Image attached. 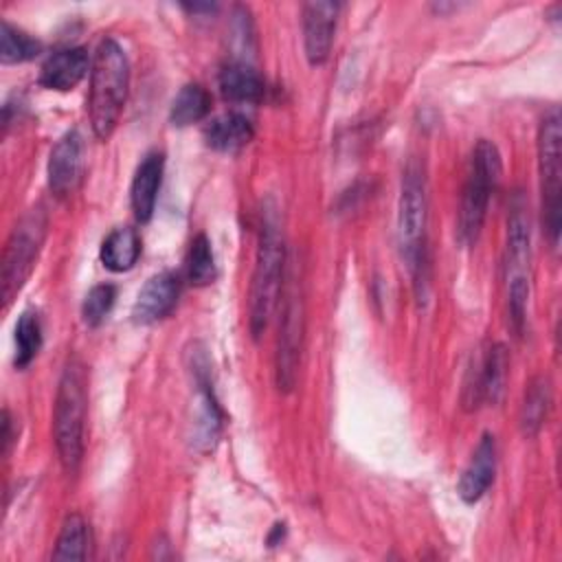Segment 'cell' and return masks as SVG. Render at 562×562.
<instances>
[{
    "instance_id": "obj_3",
    "label": "cell",
    "mask_w": 562,
    "mask_h": 562,
    "mask_svg": "<svg viewBox=\"0 0 562 562\" xmlns=\"http://www.w3.org/2000/svg\"><path fill=\"white\" fill-rule=\"evenodd\" d=\"M88 415V375L79 360H70L59 378L55 395L53 435L59 463L66 472H77L86 446Z\"/></svg>"
},
{
    "instance_id": "obj_18",
    "label": "cell",
    "mask_w": 562,
    "mask_h": 562,
    "mask_svg": "<svg viewBox=\"0 0 562 562\" xmlns=\"http://www.w3.org/2000/svg\"><path fill=\"white\" fill-rule=\"evenodd\" d=\"M252 134L255 130L248 116H244L241 112H226L206 123L204 143L215 151L233 154L246 147L252 140Z\"/></svg>"
},
{
    "instance_id": "obj_26",
    "label": "cell",
    "mask_w": 562,
    "mask_h": 562,
    "mask_svg": "<svg viewBox=\"0 0 562 562\" xmlns=\"http://www.w3.org/2000/svg\"><path fill=\"white\" fill-rule=\"evenodd\" d=\"M187 279L193 285H206L215 279V257L204 233L195 235L187 252Z\"/></svg>"
},
{
    "instance_id": "obj_27",
    "label": "cell",
    "mask_w": 562,
    "mask_h": 562,
    "mask_svg": "<svg viewBox=\"0 0 562 562\" xmlns=\"http://www.w3.org/2000/svg\"><path fill=\"white\" fill-rule=\"evenodd\" d=\"M116 301V288L112 283H99L94 285L86 299H83V305H81V316H83V323L88 327H99L105 316L110 314L112 305Z\"/></svg>"
},
{
    "instance_id": "obj_25",
    "label": "cell",
    "mask_w": 562,
    "mask_h": 562,
    "mask_svg": "<svg viewBox=\"0 0 562 562\" xmlns=\"http://www.w3.org/2000/svg\"><path fill=\"white\" fill-rule=\"evenodd\" d=\"M42 50V44L29 33L20 31L11 22H2L0 31V59L2 64H22L33 59Z\"/></svg>"
},
{
    "instance_id": "obj_23",
    "label": "cell",
    "mask_w": 562,
    "mask_h": 562,
    "mask_svg": "<svg viewBox=\"0 0 562 562\" xmlns=\"http://www.w3.org/2000/svg\"><path fill=\"white\" fill-rule=\"evenodd\" d=\"M88 544H90V531L88 522L79 514H70L55 542L53 560H86L88 558Z\"/></svg>"
},
{
    "instance_id": "obj_10",
    "label": "cell",
    "mask_w": 562,
    "mask_h": 562,
    "mask_svg": "<svg viewBox=\"0 0 562 562\" xmlns=\"http://www.w3.org/2000/svg\"><path fill=\"white\" fill-rule=\"evenodd\" d=\"M509 356L505 345L494 342L490 345L474 367L468 371V380L463 384V408L476 411L481 404H496L503 397L505 382H507Z\"/></svg>"
},
{
    "instance_id": "obj_15",
    "label": "cell",
    "mask_w": 562,
    "mask_h": 562,
    "mask_svg": "<svg viewBox=\"0 0 562 562\" xmlns=\"http://www.w3.org/2000/svg\"><path fill=\"white\" fill-rule=\"evenodd\" d=\"M162 171H165V156L162 151H149L145 158L138 162L136 173L132 178V189H130V200H132V211L134 217L145 224L151 220L160 182H162Z\"/></svg>"
},
{
    "instance_id": "obj_4",
    "label": "cell",
    "mask_w": 562,
    "mask_h": 562,
    "mask_svg": "<svg viewBox=\"0 0 562 562\" xmlns=\"http://www.w3.org/2000/svg\"><path fill=\"white\" fill-rule=\"evenodd\" d=\"M426 178L422 167L411 160L402 176L400 206H397V241L400 252L415 277V283H424L426 268Z\"/></svg>"
},
{
    "instance_id": "obj_9",
    "label": "cell",
    "mask_w": 562,
    "mask_h": 562,
    "mask_svg": "<svg viewBox=\"0 0 562 562\" xmlns=\"http://www.w3.org/2000/svg\"><path fill=\"white\" fill-rule=\"evenodd\" d=\"M285 285L281 290V325H279V342L274 358V373L279 391H292L296 384L301 345H303V299L294 279V272H285Z\"/></svg>"
},
{
    "instance_id": "obj_14",
    "label": "cell",
    "mask_w": 562,
    "mask_h": 562,
    "mask_svg": "<svg viewBox=\"0 0 562 562\" xmlns=\"http://www.w3.org/2000/svg\"><path fill=\"white\" fill-rule=\"evenodd\" d=\"M178 296L180 281L173 272L165 270L149 277L132 305V321L138 325H151L165 318L176 307Z\"/></svg>"
},
{
    "instance_id": "obj_8",
    "label": "cell",
    "mask_w": 562,
    "mask_h": 562,
    "mask_svg": "<svg viewBox=\"0 0 562 562\" xmlns=\"http://www.w3.org/2000/svg\"><path fill=\"white\" fill-rule=\"evenodd\" d=\"M531 279V233L529 220L520 206L512 209L507 220V248H505V288L507 307L514 331L520 336L525 329L527 303Z\"/></svg>"
},
{
    "instance_id": "obj_22",
    "label": "cell",
    "mask_w": 562,
    "mask_h": 562,
    "mask_svg": "<svg viewBox=\"0 0 562 562\" xmlns=\"http://www.w3.org/2000/svg\"><path fill=\"white\" fill-rule=\"evenodd\" d=\"M551 408V384L544 375H538L529 382L527 391H525V400L520 406V428L527 437H533Z\"/></svg>"
},
{
    "instance_id": "obj_12",
    "label": "cell",
    "mask_w": 562,
    "mask_h": 562,
    "mask_svg": "<svg viewBox=\"0 0 562 562\" xmlns=\"http://www.w3.org/2000/svg\"><path fill=\"white\" fill-rule=\"evenodd\" d=\"M195 384H198V408L193 419V443L200 450H211L220 437V430L224 426L222 408L217 406V400L211 389V375H209V360L204 353H195L191 362Z\"/></svg>"
},
{
    "instance_id": "obj_16",
    "label": "cell",
    "mask_w": 562,
    "mask_h": 562,
    "mask_svg": "<svg viewBox=\"0 0 562 562\" xmlns=\"http://www.w3.org/2000/svg\"><path fill=\"white\" fill-rule=\"evenodd\" d=\"M90 59L86 48L81 46H70L55 50L53 55L46 57L40 70V83L48 90H72L88 72Z\"/></svg>"
},
{
    "instance_id": "obj_11",
    "label": "cell",
    "mask_w": 562,
    "mask_h": 562,
    "mask_svg": "<svg viewBox=\"0 0 562 562\" xmlns=\"http://www.w3.org/2000/svg\"><path fill=\"white\" fill-rule=\"evenodd\" d=\"M83 171V138L77 130L66 132L48 156V189L55 198H68L81 182Z\"/></svg>"
},
{
    "instance_id": "obj_17",
    "label": "cell",
    "mask_w": 562,
    "mask_h": 562,
    "mask_svg": "<svg viewBox=\"0 0 562 562\" xmlns=\"http://www.w3.org/2000/svg\"><path fill=\"white\" fill-rule=\"evenodd\" d=\"M494 472H496V441L490 432H485L476 450L472 452L468 468L459 479V485H457L459 496L465 503H476L492 485Z\"/></svg>"
},
{
    "instance_id": "obj_6",
    "label": "cell",
    "mask_w": 562,
    "mask_h": 562,
    "mask_svg": "<svg viewBox=\"0 0 562 562\" xmlns=\"http://www.w3.org/2000/svg\"><path fill=\"white\" fill-rule=\"evenodd\" d=\"M48 217L42 206L29 209L20 222L13 226L4 252H2V274H0V296L2 307H9L13 296L22 290L33 272L37 255L46 237Z\"/></svg>"
},
{
    "instance_id": "obj_13",
    "label": "cell",
    "mask_w": 562,
    "mask_h": 562,
    "mask_svg": "<svg viewBox=\"0 0 562 562\" xmlns=\"http://www.w3.org/2000/svg\"><path fill=\"white\" fill-rule=\"evenodd\" d=\"M338 2H305L303 4V46L312 66H321L331 50Z\"/></svg>"
},
{
    "instance_id": "obj_24",
    "label": "cell",
    "mask_w": 562,
    "mask_h": 562,
    "mask_svg": "<svg viewBox=\"0 0 562 562\" xmlns=\"http://www.w3.org/2000/svg\"><path fill=\"white\" fill-rule=\"evenodd\" d=\"M42 347V325L35 312H22L15 323V367L24 369L33 362Z\"/></svg>"
},
{
    "instance_id": "obj_7",
    "label": "cell",
    "mask_w": 562,
    "mask_h": 562,
    "mask_svg": "<svg viewBox=\"0 0 562 562\" xmlns=\"http://www.w3.org/2000/svg\"><path fill=\"white\" fill-rule=\"evenodd\" d=\"M560 110L553 105L540 121L538 130V167L542 193V222L551 246L560 239V200H562V127Z\"/></svg>"
},
{
    "instance_id": "obj_19",
    "label": "cell",
    "mask_w": 562,
    "mask_h": 562,
    "mask_svg": "<svg viewBox=\"0 0 562 562\" xmlns=\"http://www.w3.org/2000/svg\"><path fill=\"white\" fill-rule=\"evenodd\" d=\"M217 81L224 99L233 103H257L266 94L263 77L246 61H228Z\"/></svg>"
},
{
    "instance_id": "obj_1",
    "label": "cell",
    "mask_w": 562,
    "mask_h": 562,
    "mask_svg": "<svg viewBox=\"0 0 562 562\" xmlns=\"http://www.w3.org/2000/svg\"><path fill=\"white\" fill-rule=\"evenodd\" d=\"M130 90V61L123 46L114 37L99 42L92 70H90V97L88 114L97 138L112 136Z\"/></svg>"
},
{
    "instance_id": "obj_5",
    "label": "cell",
    "mask_w": 562,
    "mask_h": 562,
    "mask_svg": "<svg viewBox=\"0 0 562 562\" xmlns=\"http://www.w3.org/2000/svg\"><path fill=\"white\" fill-rule=\"evenodd\" d=\"M501 176V154L494 143L481 138L470 156L468 178L461 193L459 209V239L472 246L483 228L492 191Z\"/></svg>"
},
{
    "instance_id": "obj_28",
    "label": "cell",
    "mask_w": 562,
    "mask_h": 562,
    "mask_svg": "<svg viewBox=\"0 0 562 562\" xmlns=\"http://www.w3.org/2000/svg\"><path fill=\"white\" fill-rule=\"evenodd\" d=\"M11 417H9V411H2V452L7 454L9 452V446H11Z\"/></svg>"
},
{
    "instance_id": "obj_2",
    "label": "cell",
    "mask_w": 562,
    "mask_h": 562,
    "mask_svg": "<svg viewBox=\"0 0 562 562\" xmlns=\"http://www.w3.org/2000/svg\"><path fill=\"white\" fill-rule=\"evenodd\" d=\"M285 261L288 257H285L279 222L274 213L268 211L261 222L257 259H255V270L250 281V294H248V323L255 340L266 331L270 316L277 307V301L281 296L283 281H285Z\"/></svg>"
},
{
    "instance_id": "obj_20",
    "label": "cell",
    "mask_w": 562,
    "mask_h": 562,
    "mask_svg": "<svg viewBox=\"0 0 562 562\" xmlns=\"http://www.w3.org/2000/svg\"><path fill=\"white\" fill-rule=\"evenodd\" d=\"M140 255V237L136 228L119 226L101 244V263L110 272H127L134 268Z\"/></svg>"
},
{
    "instance_id": "obj_21",
    "label": "cell",
    "mask_w": 562,
    "mask_h": 562,
    "mask_svg": "<svg viewBox=\"0 0 562 562\" xmlns=\"http://www.w3.org/2000/svg\"><path fill=\"white\" fill-rule=\"evenodd\" d=\"M211 112V94L200 83H187L171 101L169 121L176 127H187L202 121Z\"/></svg>"
}]
</instances>
